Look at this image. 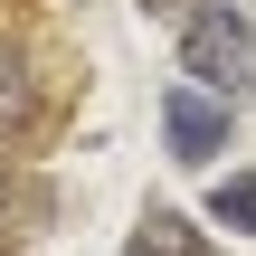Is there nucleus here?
Instances as JSON below:
<instances>
[{"label":"nucleus","mask_w":256,"mask_h":256,"mask_svg":"<svg viewBox=\"0 0 256 256\" xmlns=\"http://www.w3.org/2000/svg\"><path fill=\"white\" fill-rule=\"evenodd\" d=\"M180 76H190L200 95L238 104V95L256 86V19H247V10H228V0H209V10L180 28Z\"/></svg>","instance_id":"1"},{"label":"nucleus","mask_w":256,"mask_h":256,"mask_svg":"<svg viewBox=\"0 0 256 256\" xmlns=\"http://www.w3.org/2000/svg\"><path fill=\"white\" fill-rule=\"evenodd\" d=\"M162 133H171V162H218L228 152V104H209L200 86H171L162 95Z\"/></svg>","instance_id":"2"},{"label":"nucleus","mask_w":256,"mask_h":256,"mask_svg":"<svg viewBox=\"0 0 256 256\" xmlns=\"http://www.w3.org/2000/svg\"><path fill=\"white\" fill-rule=\"evenodd\" d=\"M124 256H209V238H200L180 209H152V218L133 228V247H124Z\"/></svg>","instance_id":"3"},{"label":"nucleus","mask_w":256,"mask_h":256,"mask_svg":"<svg viewBox=\"0 0 256 256\" xmlns=\"http://www.w3.org/2000/svg\"><path fill=\"white\" fill-rule=\"evenodd\" d=\"M48 180H28V171H0V238H19V228H48Z\"/></svg>","instance_id":"4"},{"label":"nucleus","mask_w":256,"mask_h":256,"mask_svg":"<svg viewBox=\"0 0 256 256\" xmlns=\"http://www.w3.org/2000/svg\"><path fill=\"white\" fill-rule=\"evenodd\" d=\"M19 124H28V66H19V57L0 48V142H10Z\"/></svg>","instance_id":"5"},{"label":"nucleus","mask_w":256,"mask_h":256,"mask_svg":"<svg viewBox=\"0 0 256 256\" xmlns=\"http://www.w3.org/2000/svg\"><path fill=\"white\" fill-rule=\"evenodd\" d=\"M209 209H218V228H247V238H256V171L218 180V200H209Z\"/></svg>","instance_id":"6"}]
</instances>
